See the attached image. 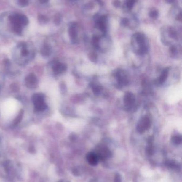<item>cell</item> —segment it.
<instances>
[{"label": "cell", "mask_w": 182, "mask_h": 182, "mask_svg": "<svg viewBox=\"0 0 182 182\" xmlns=\"http://www.w3.org/2000/svg\"><path fill=\"white\" fill-rule=\"evenodd\" d=\"M134 42L136 44L137 49L136 52L139 54H143L147 51V45L146 43V37L142 33H137L133 36Z\"/></svg>", "instance_id": "cell-1"}, {"label": "cell", "mask_w": 182, "mask_h": 182, "mask_svg": "<svg viewBox=\"0 0 182 182\" xmlns=\"http://www.w3.org/2000/svg\"><path fill=\"white\" fill-rule=\"evenodd\" d=\"M98 157L99 160H105L112 156L111 151L105 145H100L97 147L95 152Z\"/></svg>", "instance_id": "cell-2"}, {"label": "cell", "mask_w": 182, "mask_h": 182, "mask_svg": "<svg viewBox=\"0 0 182 182\" xmlns=\"http://www.w3.org/2000/svg\"><path fill=\"white\" fill-rule=\"evenodd\" d=\"M151 123L150 118L147 116H143L139 120L137 126V131L140 134L144 133L146 131L150 129Z\"/></svg>", "instance_id": "cell-3"}, {"label": "cell", "mask_w": 182, "mask_h": 182, "mask_svg": "<svg viewBox=\"0 0 182 182\" xmlns=\"http://www.w3.org/2000/svg\"><path fill=\"white\" fill-rule=\"evenodd\" d=\"M115 76L119 84L125 86L128 83V79L126 71L122 69H118L116 71Z\"/></svg>", "instance_id": "cell-4"}, {"label": "cell", "mask_w": 182, "mask_h": 182, "mask_svg": "<svg viewBox=\"0 0 182 182\" xmlns=\"http://www.w3.org/2000/svg\"><path fill=\"white\" fill-rule=\"evenodd\" d=\"M123 102L125 104L127 110L128 108H131L135 102V97L134 94L129 92L126 93L124 96Z\"/></svg>", "instance_id": "cell-5"}, {"label": "cell", "mask_w": 182, "mask_h": 182, "mask_svg": "<svg viewBox=\"0 0 182 182\" xmlns=\"http://www.w3.org/2000/svg\"><path fill=\"white\" fill-rule=\"evenodd\" d=\"M34 102L35 104L36 108L38 109V110H43L46 107V104L44 102V98L43 95L40 94L34 95Z\"/></svg>", "instance_id": "cell-6"}, {"label": "cell", "mask_w": 182, "mask_h": 182, "mask_svg": "<svg viewBox=\"0 0 182 182\" xmlns=\"http://www.w3.org/2000/svg\"><path fill=\"white\" fill-rule=\"evenodd\" d=\"M87 161L91 166H95L98 164L99 159L95 152H90L86 156Z\"/></svg>", "instance_id": "cell-7"}, {"label": "cell", "mask_w": 182, "mask_h": 182, "mask_svg": "<svg viewBox=\"0 0 182 182\" xmlns=\"http://www.w3.org/2000/svg\"><path fill=\"white\" fill-rule=\"evenodd\" d=\"M106 21L107 18L106 16H100L99 18H97L96 19L97 25L99 29L103 33H105L107 30L106 26Z\"/></svg>", "instance_id": "cell-8"}, {"label": "cell", "mask_w": 182, "mask_h": 182, "mask_svg": "<svg viewBox=\"0 0 182 182\" xmlns=\"http://www.w3.org/2000/svg\"><path fill=\"white\" fill-rule=\"evenodd\" d=\"M68 33L72 41L73 42H75L78 37V29L77 26L75 22H72L70 25Z\"/></svg>", "instance_id": "cell-9"}, {"label": "cell", "mask_w": 182, "mask_h": 182, "mask_svg": "<svg viewBox=\"0 0 182 182\" xmlns=\"http://www.w3.org/2000/svg\"><path fill=\"white\" fill-rule=\"evenodd\" d=\"M16 107V106H15V103L14 101H9L4 105V109L3 112L5 115H10L13 113L16 109L15 108Z\"/></svg>", "instance_id": "cell-10"}, {"label": "cell", "mask_w": 182, "mask_h": 182, "mask_svg": "<svg viewBox=\"0 0 182 182\" xmlns=\"http://www.w3.org/2000/svg\"><path fill=\"white\" fill-rule=\"evenodd\" d=\"M53 69H54V70L55 71L56 73L60 74V73H63L64 71L66 70V66H65L64 64L57 62L55 64Z\"/></svg>", "instance_id": "cell-11"}, {"label": "cell", "mask_w": 182, "mask_h": 182, "mask_svg": "<svg viewBox=\"0 0 182 182\" xmlns=\"http://www.w3.org/2000/svg\"><path fill=\"white\" fill-rule=\"evenodd\" d=\"M169 72V69L168 68H166L165 69H163V70L160 76L159 77V80H158L159 84H163V83L166 82V80L167 79L168 76Z\"/></svg>", "instance_id": "cell-12"}, {"label": "cell", "mask_w": 182, "mask_h": 182, "mask_svg": "<svg viewBox=\"0 0 182 182\" xmlns=\"http://www.w3.org/2000/svg\"><path fill=\"white\" fill-rule=\"evenodd\" d=\"M171 142L175 145H179L182 142V136L179 135H174L171 137Z\"/></svg>", "instance_id": "cell-13"}, {"label": "cell", "mask_w": 182, "mask_h": 182, "mask_svg": "<svg viewBox=\"0 0 182 182\" xmlns=\"http://www.w3.org/2000/svg\"><path fill=\"white\" fill-rule=\"evenodd\" d=\"M19 19L23 26H25L29 23V20L27 18V16L24 15L19 14Z\"/></svg>", "instance_id": "cell-14"}, {"label": "cell", "mask_w": 182, "mask_h": 182, "mask_svg": "<svg viewBox=\"0 0 182 182\" xmlns=\"http://www.w3.org/2000/svg\"><path fill=\"white\" fill-rule=\"evenodd\" d=\"M38 20L40 24H46L47 22H48L49 20V19L47 17L44 16V15H39L38 17Z\"/></svg>", "instance_id": "cell-15"}, {"label": "cell", "mask_w": 182, "mask_h": 182, "mask_svg": "<svg viewBox=\"0 0 182 182\" xmlns=\"http://www.w3.org/2000/svg\"><path fill=\"white\" fill-rule=\"evenodd\" d=\"M137 1V0H127L126 3L127 7L129 10H131L132 8H133L135 3Z\"/></svg>", "instance_id": "cell-16"}, {"label": "cell", "mask_w": 182, "mask_h": 182, "mask_svg": "<svg viewBox=\"0 0 182 182\" xmlns=\"http://www.w3.org/2000/svg\"><path fill=\"white\" fill-rule=\"evenodd\" d=\"M61 20H62V17L60 15L59 13H57L54 17V22L55 24L57 25H59V24H60L61 22Z\"/></svg>", "instance_id": "cell-17"}, {"label": "cell", "mask_w": 182, "mask_h": 182, "mask_svg": "<svg viewBox=\"0 0 182 182\" xmlns=\"http://www.w3.org/2000/svg\"><path fill=\"white\" fill-rule=\"evenodd\" d=\"M149 16H150V17H151V18H158V16H159V12H158V11H151L150 13H149Z\"/></svg>", "instance_id": "cell-18"}, {"label": "cell", "mask_w": 182, "mask_h": 182, "mask_svg": "<svg viewBox=\"0 0 182 182\" xmlns=\"http://www.w3.org/2000/svg\"><path fill=\"white\" fill-rule=\"evenodd\" d=\"M19 5L23 7H26L29 4V0H18Z\"/></svg>", "instance_id": "cell-19"}, {"label": "cell", "mask_w": 182, "mask_h": 182, "mask_svg": "<svg viewBox=\"0 0 182 182\" xmlns=\"http://www.w3.org/2000/svg\"><path fill=\"white\" fill-rule=\"evenodd\" d=\"M99 38L98 37H93L92 38V43H93V45L95 46V47H98V44H99Z\"/></svg>", "instance_id": "cell-20"}, {"label": "cell", "mask_w": 182, "mask_h": 182, "mask_svg": "<svg viewBox=\"0 0 182 182\" xmlns=\"http://www.w3.org/2000/svg\"><path fill=\"white\" fill-rule=\"evenodd\" d=\"M167 165L169 167L173 168L177 167V164H176V162L174 161H167Z\"/></svg>", "instance_id": "cell-21"}, {"label": "cell", "mask_w": 182, "mask_h": 182, "mask_svg": "<svg viewBox=\"0 0 182 182\" xmlns=\"http://www.w3.org/2000/svg\"><path fill=\"white\" fill-rule=\"evenodd\" d=\"M93 91H94L93 92L95 94H98L101 91V87L98 86H95L93 88Z\"/></svg>", "instance_id": "cell-22"}, {"label": "cell", "mask_w": 182, "mask_h": 182, "mask_svg": "<svg viewBox=\"0 0 182 182\" xmlns=\"http://www.w3.org/2000/svg\"><path fill=\"white\" fill-rule=\"evenodd\" d=\"M114 182H121V176L120 174L116 173L115 174Z\"/></svg>", "instance_id": "cell-23"}, {"label": "cell", "mask_w": 182, "mask_h": 182, "mask_svg": "<svg viewBox=\"0 0 182 182\" xmlns=\"http://www.w3.org/2000/svg\"><path fill=\"white\" fill-rule=\"evenodd\" d=\"M121 24L122 25H123V26H127L129 24V20L128 19L123 18L121 21Z\"/></svg>", "instance_id": "cell-24"}, {"label": "cell", "mask_w": 182, "mask_h": 182, "mask_svg": "<svg viewBox=\"0 0 182 182\" xmlns=\"http://www.w3.org/2000/svg\"><path fill=\"white\" fill-rule=\"evenodd\" d=\"M113 5H114L115 7H116V8L120 7L121 5L120 1L119 0H115L113 2Z\"/></svg>", "instance_id": "cell-25"}, {"label": "cell", "mask_w": 182, "mask_h": 182, "mask_svg": "<svg viewBox=\"0 0 182 182\" xmlns=\"http://www.w3.org/2000/svg\"><path fill=\"white\" fill-rule=\"evenodd\" d=\"M41 3H47L48 2L49 0H39Z\"/></svg>", "instance_id": "cell-26"}, {"label": "cell", "mask_w": 182, "mask_h": 182, "mask_svg": "<svg viewBox=\"0 0 182 182\" xmlns=\"http://www.w3.org/2000/svg\"><path fill=\"white\" fill-rule=\"evenodd\" d=\"M168 3H172L174 2L175 0H165Z\"/></svg>", "instance_id": "cell-27"}, {"label": "cell", "mask_w": 182, "mask_h": 182, "mask_svg": "<svg viewBox=\"0 0 182 182\" xmlns=\"http://www.w3.org/2000/svg\"><path fill=\"white\" fill-rule=\"evenodd\" d=\"M97 2L99 3L100 5H103V2H102V1L101 0H96Z\"/></svg>", "instance_id": "cell-28"}, {"label": "cell", "mask_w": 182, "mask_h": 182, "mask_svg": "<svg viewBox=\"0 0 182 182\" xmlns=\"http://www.w3.org/2000/svg\"><path fill=\"white\" fill-rule=\"evenodd\" d=\"M71 1H75V0H71Z\"/></svg>", "instance_id": "cell-29"}]
</instances>
